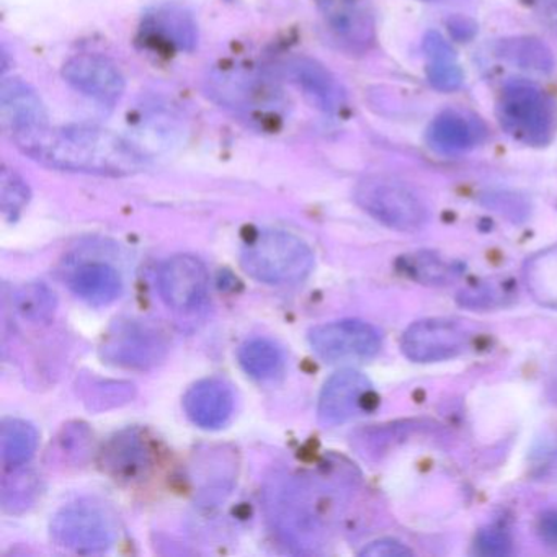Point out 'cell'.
<instances>
[{
  "label": "cell",
  "mask_w": 557,
  "mask_h": 557,
  "mask_svg": "<svg viewBox=\"0 0 557 557\" xmlns=\"http://www.w3.org/2000/svg\"><path fill=\"white\" fill-rule=\"evenodd\" d=\"M12 141L38 164L58 171L128 177L146 168V158L138 148L102 126L48 125Z\"/></svg>",
  "instance_id": "obj_1"
},
{
  "label": "cell",
  "mask_w": 557,
  "mask_h": 557,
  "mask_svg": "<svg viewBox=\"0 0 557 557\" xmlns=\"http://www.w3.org/2000/svg\"><path fill=\"white\" fill-rule=\"evenodd\" d=\"M322 492L324 487L308 478H288L270 488V520L286 543L299 549L318 546L327 523Z\"/></svg>",
  "instance_id": "obj_2"
},
{
  "label": "cell",
  "mask_w": 557,
  "mask_h": 557,
  "mask_svg": "<svg viewBox=\"0 0 557 557\" xmlns=\"http://www.w3.org/2000/svg\"><path fill=\"white\" fill-rule=\"evenodd\" d=\"M207 87L214 102L260 125L276 122L285 109V97L278 84L246 64L214 67Z\"/></svg>",
  "instance_id": "obj_3"
},
{
  "label": "cell",
  "mask_w": 557,
  "mask_h": 557,
  "mask_svg": "<svg viewBox=\"0 0 557 557\" xmlns=\"http://www.w3.org/2000/svg\"><path fill=\"white\" fill-rule=\"evenodd\" d=\"M240 265L247 275L267 285L302 282L314 267L311 247L295 234L265 230L253 234L240 250Z\"/></svg>",
  "instance_id": "obj_4"
},
{
  "label": "cell",
  "mask_w": 557,
  "mask_h": 557,
  "mask_svg": "<svg viewBox=\"0 0 557 557\" xmlns=\"http://www.w3.org/2000/svg\"><path fill=\"white\" fill-rule=\"evenodd\" d=\"M355 201L374 220L400 233H417L429 221L422 198L397 178H363L355 188Z\"/></svg>",
  "instance_id": "obj_5"
},
{
  "label": "cell",
  "mask_w": 557,
  "mask_h": 557,
  "mask_svg": "<svg viewBox=\"0 0 557 557\" xmlns=\"http://www.w3.org/2000/svg\"><path fill=\"white\" fill-rule=\"evenodd\" d=\"M497 113L502 128L523 145L543 146L553 135V103L533 84L521 81L507 84Z\"/></svg>",
  "instance_id": "obj_6"
},
{
  "label": "cell",
  "mask_w": 557,
  "mask_h": 557,
  "mask_svg": "<svg viewBox=\"0 0 557 557\" xmlns=\"http://www.w3.org/2000/svg\"><path fill=\"white\" fill-rule=\"evenodd\" d=\"M51 536L58 546L79 554L106 553L115 544L119 530L115 520L100 505H67L54 515Z\"/></svg>",
  "instance_id": "obj_7"
},
{
  "label": "cell",
  "mask_w": 557,
  "mask_h": 557,
  "mask_svg": "<svg viewBox=\"0 0 557 557\" xmlns=\"http://www.w3.org/2000/svg\"><path fill=\"white\" fill-rule=\"evenodd\" d=\"M168 355V342L154 327L139 321H120L103 338L100 357L129 370L158 367Z\"/></svg>",
  "instance_id": "obj_8"
},
{
  "label": "cell",
  "mask_w": 557,
  "mask_h": 557,
  "mask_svg": "<svg viewBox=\"0 0 557 557\" xmlns=\"http://www.w3.org/2000/svg\"><path fill=\"white\" fill-rule=\"evenodd\" d=\"M309 344L327 363L370 360L380 351L381 334L368 322L347 319L312 329Z\"/></svg>",
  "instance_id": "obj_9"
},
{
  "label": "cell",
  "mask_w": 557,
  "mask_h": 557,
  "mask_svg": "<svg viewBox=\"0 0 557 557\" xmlns=\"http://www.w3.org/2000/svg\"><path fill=\"white\" fill-rule=\"evenodd\" d=\"M376 404L373 384L360 371L342 370L329 377L319 397V422L325 426H337Z\"/></svg>",
  "instance_id": "obj_10"
},
{
  "label": "cell",
  "mask_w": 557,
  "mask_h": 557,
  "mask_svg": "<svg viewBox=\"0 0 557 557\" xmlns=\"http://www.w3.org/2000/svg\"><path fill=\"white\" fill-rule=\"evenodd\" d=\"M468 332L453 319H423L407 329L400 348L409 360L435 363L455 358L468 344Z\"/></svg>",
  "instance_id": "obj_11"
},
{
  "label": "cell",
  "mask_w": 557,
  "mask_h": 557,
  "mask_svg": "<svg viewBox=\"0 0 557 557\" xmlns=\"http://www.w3.org/2000/svg\"><path fill=\"white\" fill-rule=\"evenodd\" d=\"M207 267L194 256H175L159 270V292L169 308L188 312L200 308L208 295Z\"/></svg>",
  "instance_id": "obj_12"
},
{
  "label": "cell",
  "mask_w": 557,
  "mask_h": 557,
  "mask_svg": "<svg viewBox=\"0 0 557 557\" xmlns=\"http://www.w3.org/2000/svg\"><path fill=\"white\" fill-rule=\"evenodd\" d=\"M63 77L77 92L100 103H116L125 94V77L113 61L100 54H76L64 63Z\"/></svg>",
  "instance_id": "obj_13"
},
{
  "label": "cell",
  "mask_w": 557,
  "mask_h": 557,
  "mask_svg": "<svg viewBox=\"0 0 557 557\" xmlns=\"http://www.w3.org/2000/svg\"><path fill=\"white\" fill-rule=\"evenodd\" d=\"M0 122L11 139L50 125L40 94L18 77L0 84Z\"/></svg>",
  "instance_id": "obj_14"
},
{
  "label": "cell",
  "mask_w": 557,
  "mask_h": 557,
  "mask_svg": "<svg viewBox=\"0 0 557 557\" xmlns=\"http://www.w3.org/2000/svg\"><path fill=\"white\" fill-rule=\"evenodd\" d=\"M233 389L220 377L198 381L184 397L188 419L203 430H218L230 422L234 412Z\"/></svg>",
  "instance_id": "obj_15"
},
{
  "label": "cell",
  "mask_w": 557,
  "mask_h": 557,
  "mask_svg": "<svg viewBox=\"0 0 557 557\" xmlns=\"http://www.w3.org/2000/svg\"><path fill=\"white\" fill-rule=\"evenodd\" d=\"M100 461L116 481L135 482L151 469L152 451L141 432L125 430L107 442L100 453Z\"/></svg>",
  "instance_id": "obj_16"
},
{
  "label": "cell",
  "mask_w": 557,
  "mask_h": 557,
  "mask_svg": "<svg viewBox=\"0 0 557 557\" xmlns=\"http://www.w3.org/2000/svg\"><path fill=\"white\" fill-rule=\"evenodd\" d=\"M286 74L301 89L312 106L327 115L344 109V92L327 67L311 58L296 57L286 63Z\"/></svg>",
  "instance_id": "obj_17"
},
{
  "label": "cell",
  "mask_w": 557,
  "mask_h": 557,
  "mask_svg": "<svg viewBox=\"0 0 557 557\" xmlns=\"http://www.w3.org/2000/svg\"><path fill=\"white\" fill-rule=\"evenodd\" d=\"M145 34L156 47L191 51L198 44V27L194 15L177 4H165L149 12Z\"/></svg>",
  "instance_id": "obj_18"
},
{
  "label": "cell",
  "mask_w": 557,
  "mask_h": 557,
  "mask_svg": "<svg viewBox=\"0 0 557 557\" xmlns=\"http://www.w3.org/2000/svg\"><path fill=\"white\" fill-rule=\"evenodd\" d=\"M321 8L329 28L345 44L367 47L373 41V22L354 0H322Z\"/></svg>",
  "instance_id": "obj_19"
},
{
  "label": "cell",
  "mask_w": 557,
  "mask_h": 557,
  "mask_svg": "<svg viewBox=\"0 0 557 557\" xmlns=\"http://www.w3.org/2000/svg\"><path fill=\"white\" fill-rule=\"evenodd\" d=\"M70 286L74 295L89 305L103 306L119 298L122 280L116 270L106 263H87L74 272Z\"/></svg>",
  "instance_id": "obj_20"
},
{
  "label": "cell",
  "mask_w": 557,
  "mask_h": 557,
  "mask_svg": "<svg viewBox=\"0 0 557 557\" xmlns=\"http://www.w3.org/2000/svg\"><path fill=\"white\" fill-rule=\"evenodd\" d=\"M429 67L426 76L435 89L443 92H453L462 84V71L456 61L455 51L451 50L445 38L436 32H429L423 40Z\"/></svg>",
  "instance_id": "obj_21"
},
{
  "label": "cell",
  "mask_w": 557,
  "mask_h": 557,
  "mask_svg": "<svg viewBox=\"0 0 557 557\" xmlns=\"http://www.w3.org/2000/svg\"><path fill=\"white\" fill-rule=\"evenodd\" d=\"M38 432L30 422L4 419L0 426V451L8 468L17 469L30 461L37 451Z\"/></svg>",
  "instance_id": "obj_22"
},
{
  "label": "cell",
  "mask_w": 557,
  "mask_h": 557,
  "mask_svg": "<svg viewBox=\"0 0 557 557\" xmlns=\"http://www.w3.org/2000/svg\"><path fill=\"white\" fill-rule=\"evenodd\" d=\"M240 367L257 381L275 380L285 370V355L278 345L267 338H252L239 348Z\"/></svg>",
  "instance_id": "obj_23"
},
{
  "label": "cell",
  "mask_w": 557,
  "mask_h": 557,
  "mask_svg": "<svg viewBox=\"0 0 557 557\" xmlns=\"http://www.w3.org/2000/svg\"><path fill=\"white\" fill-rule=\"evenodd\" d=\"M426 138L435 151L442 154H459L472 148L475 143V133L465 116L446 112L430 125Z\"/></svg>",
  "instance_id": "obj_24"
},
{
  "label": "cell",
  "mask_w": 557,
  "mask_h": 557,
  "mask_svg": "<svg viewBox=\"0 0 557 557\" xmlns=\"http://www.w3.org/2000/svg\"><path fill=\"white\" fill-rule=\"evenodd\" d=\"M79 394L87 409L103 412L129 403L135 397V386L125 381L83 377L79 381Z\"/></svg>",
  "instance_id": "obj_25"
},
{
  "label": "cell",
  "mask_w": 557,
  "mask_h": 557,
  "mask_svg": "<svg viewBox=\"0 0 557 557\" xmlns=\"http://www.w3.org/2000/svg\"><path fill=\"white\" fill-rule=\"evenodd\" d=\"M403 269L410 278L423 285H448L449 282L458 278L461 272L455 262H448L432 252H417L404 257Z\"/></svg>",
  "instance_id": "obj_26"
},
{
  "label": "cell",
  "mask_w": 557,
  "mask_h": 557,
  "mask_svg": "<svg viewBox=\"0 0 557 557\" xmlns=\"http://www.w3.org/2000/svg\"><path fill=\"white\" fill-rule=\"evenodd\" d=\"M14 306L25 321L41 324L57 312V295L45 283H27L15 293Z\"/></svg>",
  "instance_id": "obj_27"
},
{
  "label": "cell",
  "mask_w": 557,
  "mask_h": 557,
  "mask_svg": "<svg viewBox=\"0 0 557 557\" xmlns=\"http://www.w3.org/2000/svg\"><path fill=\"white\" fill-rule=\"evenodd\" d=\"M41 494V482L32 471H17L2 482V508L18 515L34 507Z\"/></svg>",
  "instance_id": "obj_28"
},
{
  "label": "cell",
  "mask_w": 557,
  "mask_h": 557,
  "mask_svg": "<svg viewBox=\"0 0 557 557\" xmlns=\"http://www.w3.org/2000/svg\"><path fill=\"white\" fill-rule=\"evenodd\" d=\"M32 191L25 178L14 169L2 165L0 172V208L8 220H17L30 201Z\"/></svg>",
  "instance_id": "obj_29"
},
{
  "label": "cell",
  "mask_w": 557,
  "mask_h": 557,
  "mask_svg": "<svg viewBox=\"0 0 557 557\" xmlns=\"http://www.w3.org/2000/svg\"><path fill=\"white\" fill-rule=\"evenodd\" d=\"M92 445V433L84 423H71L58 435L54 455L60 456L61 461L83 462L87 458Z\"/></svg>",
  "instance_id": "obj_30"
},
{
  "label": "cell",
  "mask_w": 557,
  "mask_h": 557,
  "mask_svg": "<svg viewBox=\"0 0 557 557\" xmlns=\"http://www.w3.org/2000/svg\"><path fill=\"white\" fill-rule=\"evenodd\" d=\"M504 57L523 70L549 71L553 58L543 45L533 40H517L505 44Z\"/></svg>",
  "instance_id": "obj_31"
},
{
  "label": "cell",
  "mask_w": 557,
  "mask_h": 557,
  "mask_svg": "<svg viewBox=\"0 0 557 557\" xmlns=\"http://www.w3.org/2000/svg\"><path fill=\"white\" fill-rule=\"evenodd\" d=\"M475 549L482 556H507L511 553V540L500 528H487L479 533Z\"/></svg>",
  "instance_id": "obj_32"
},
{
  "label": "cell",
  "mask_w": 557,
  "mask_h": 557,
  "mask_svg": "<svg viewBox=\"0 0 557 557\" xmlns=\"http://www.w3.org/2000/svg\"><path fill=\"white\" fill-rule=\"evenodd\" d=\"M412 554V549H409L406 544L391 537L373 541L360 550V556L367 557H409Z\"/></svg>",
  "instance_id": "obj_33"
},
{
  "label": "cell",
  "mask_w": 557,
  "mask_h": 557,
  "mask_svg": "<svg viewBox=\"0 0 557 557\" xmlns=\"http://www.w3.org/2000/svg\"><path fill=\"white\" fill-rule=\"evenodd\" d=\"M541 536L550 544H557V510L546 511L540 520Z\"/></svg>",
  "instance_id": "obj_34"
}]
</instances>
